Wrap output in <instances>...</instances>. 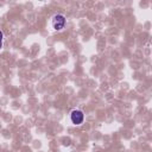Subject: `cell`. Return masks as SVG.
<instances>
[{
  "label": "cell",
  "mask_w": 152,
  "mask_h": 152,
  "mask_svg": "<svg viewBox=\"0 0 152 152\" xmlns=\"http://www.w3.org/2000/svg\"><path fill=\"white\" fill-rule=\"evenodd\" d=\"M66 19L63 14H55L51 19V26L55 31H62L65 27Z\"/></svg>",
  "instance_id": "cell-1"
},
{
  "label": "cell",
  "mask_w": 152,
  "mask_h": 152,
  "mask_svg": "<svg viewBox=\"0 0 152 152\" xmlns=\"http://www.w3.org/2000/svg\"><path fill=\"white\" fill-rule=\"evenodd\" d=\"M70 120L74 125H81L84 120V114L82 110L80 109H74L71 113H70Z\"/></svg>",
  "instance_id": "cell-2"
},
{
  "label": "cell",
  "mask_w": 152,
  "mask_h": 152,
  "mask_svg": "<svg viewBox=\"0 0 152 152\" xmlns=\"http://www.w3.org/2000/svg\"><path fill=\"white\" fill-rule=\"evenodd\" d=\"M2 42H4V32L0 30V50L2 48Z\"/></svg>",
  "instance_id": "cell-3"
}]
</instances>
